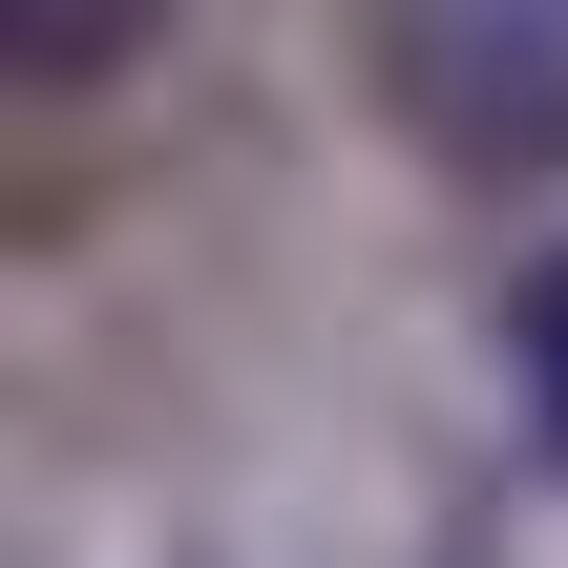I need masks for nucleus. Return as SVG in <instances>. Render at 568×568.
I'll return each mask as SVG.
<instances>
[{
	"instance_id": "f257e3e1",
	"label": "nucleus",
	"mask_w": 568,
	"mask_h": 568,
	"mask_svg": "<svg viewBox=\"0 0 568 568\" xmlns=\"http://www.w3.org/2000/svg\"><path fill=\"white\" fill-rule=\"evenodd\" d=\"M358 84L443 190H568V0H358Z\"/></svg>"
},
{
	"instance_id": "f03ea898",
	"label": "nucleus",
	"mask_w": 568,
	"mask_h": 568,
	"mask_svg": "<svg viewBox=\"0 0 568 568\" xmlns=\"http://www.w3.org/2000/svg\"><path fill=\"white\" fill-rule=\"evenodd\" d=\"M527 443H548V464H568V253H548V274H527Z\"/></svg>"
}]
</instances>
